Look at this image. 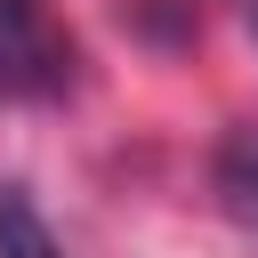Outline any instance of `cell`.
Wrapping results in <instances>:
<instances>
[{"label": "cell", "mask_w": 258, "mask_h": 258, "mask_svg": "<svg viewBox=\"0 0 258 258\" xmlns=\"http://www.w3.org/2000/svg\"><path fill=\"white\" fill-rule=\"evenodd\" d=\"M210 194H218V210H226L242 234H258V121H234V129L218 137V153H210Z\"/></svg>", "instance_id": "cell-2"}, {"label": "cell", "mask_w": 258, "mask_h": 258, "mask_svg": "<svg viewBox=\"0 0 258 258\" xmlns=\"http://www.w3.org/2000/svg\"><path fill=\"white\" fill-rule=\"evenodd\" d=\"M0 258H64V242L48 234L32 185H16V177L0 185Z\"/></svg>", "instance_id": "cell-3"}, {"label": "cell", "mask_w": 258, "mask_h": 258, "mask_svg": "<svg viewBox=\"0 0 258 258\" xmlns=\"http://www.w3.org/2000/svg\"><path fill=\"white\" fill-rule=\"evenodd\" d=\"M73 32L48 16V0H0V105H40L73 89Z\"/></svg>", "instance_id": "cell-1"}]
</instances>
